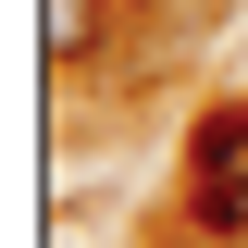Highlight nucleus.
Returning <instances> with one entry per match:
<instances>
[{
  "instance_id": "1",
  "label": "nucleus",
  "mask_w": 248,
  "mask_h": 248,
  "mask_svg": "<svg viewBox=\"0 0 248 248\" xmlns=\"http://www.w3.org/2000/svg\"><path fill=\"white\" fill-rule=\"evenodd\" d=\"M199 223L248 236V112H211V124H199Z\"/></svg>"
},
{
  "instance_id": "2",
  "label": "nucleus",
  "mask_w": 248,
  "mask_h": 248,
  "mask_svg": "<svg viewBox=\"0 0 248 248\" xmlns=\"http://www.w3.org/2000/svg\"><path fill=\"white\" fill-rule=\"evenodd\" d=\"M37 13H50V62H87V37H99V0H37Z\"/></svg>"
}]
</instances>
